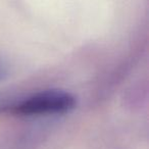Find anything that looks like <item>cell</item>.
Returning a JSON list of instances; mask_svg holds the SVG:
<instances>
[{"label":"cell","mask_w":149,"mask_h":149,"mask_svg":"<svg viewBox=\"0 0 149 149\" xmlns=\"http://www.w3.org/2000/svg\"><path fill=\"white\" fill-rule=\"evenodd\" d=\"M77 106L74 94L62 89H48L33 94L13 106V113L24 116L64 114Z\"/></svg>","instance_id":"obj_1"},{"label":"cell","mask_w":149,"mask_h":149,"mask_svg":"<svg viewBox=\"0 0 149 149\" xmlns=\"http://www.w3.org/2000/svg\"><path fill=\"white\" fill-rule=\"evenodd\" d=\"M9 76V68L2 60H0V82L5 81Z\"/></svg>","instance_id":"obj_2"}]
</instances>
